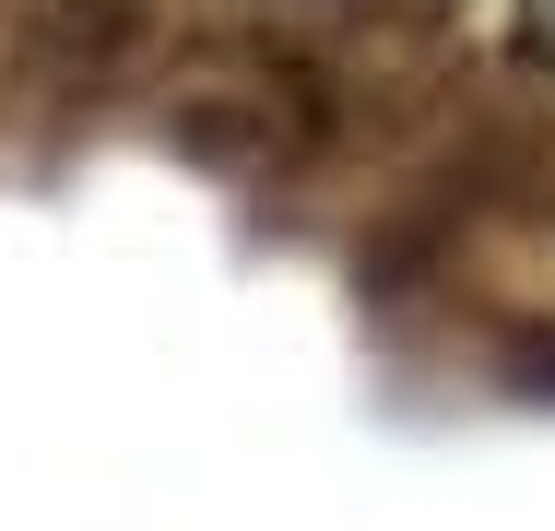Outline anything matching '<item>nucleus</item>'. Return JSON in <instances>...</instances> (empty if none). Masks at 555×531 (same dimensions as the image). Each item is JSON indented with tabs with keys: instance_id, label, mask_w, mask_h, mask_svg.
I'll return each instance as SVG.
<instances>
[{
	"instance_id": "nucleus-1",
	"label": "nucleus",
	"mask_w": 555,
	"mask_h": 531,
	"mask_svg": "<svg viewBox=\"0 0 555 531\" xmlns=\"http://www.w3.org/2000/svg\"><path fill=\"white\" fill-rule=\"evenodd\" d=\"M520 48H532V60L555 72V0H520Z\"/></svg>"
}]
</instances>
